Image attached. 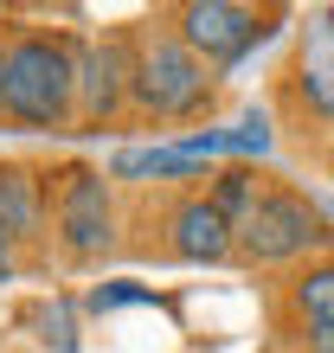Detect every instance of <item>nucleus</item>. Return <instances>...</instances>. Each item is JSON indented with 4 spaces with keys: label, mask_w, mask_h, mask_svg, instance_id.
Here are the masks:
<instances>
[{
    "label": "nucleus",
    "mask_w": 334,
    "mask_h": 353,
    "mask_svg": "<svg viewBox=\"0 0 334 353\" xmlns=\"http://www.w3.org/2000/svg\"><path fill=\"white\" fill-rule=\"evenodd\" d=\"M289 315L302 327H334V257H315L289 276Z\"/></svg>",
    "instance_id": "10"
},
{
    "label": "nucleus",
    "mask_w": 334,
    "mask_h": 353,
    "mask_svg": "<svg viewBox=\"0 0 334 353\" xmlns=\"http://www.w3.org/2000/svg\"><path fill=\"white\" fill-rule=\"evenodd\" d=\"M167 26L186 39V52L206 58L213 71H232L250 46H264L277 13H257V7H238V0H186V7L167 13Z\"/></svg>",
    "instance_id": "6"
},
{
    "label": "nucleus",
    "mask_w": 334,
    "mask_h": 353,
    "mask_svg": "<svg viewBox=\"0 0 334 353\" xmlns=\"http://www.w3.org/2000/svg\"><path fill=\"white\" fill-rule=\"evenodd\" d=\"M257 193H264V186H257V174H250V168H225V174L213 180V205H219L232 225L250 212V205H257Z\"/></svg>",
    "instance_id": "12"
},
{
    "label": "nucleus",
    "mask_w": 334,
    "mask_h": 353,
    "mask_svg": "<svg viewBox=\"0 0 334 353\" xmlns=\"http://www.w3.org/2000/svg\"><path fill=\"white\" fill-rule=\"evenodd\" d=\"M13 251H19V244H13L7 232H0V283H7V276H13Z\"/></svg>",
    "instance_id": "16"
},
{
    "label": "nucleus",
    "mask_w": 334,
    "mask_h": 353,
    "mask_svg": "<svg viewBox=\"0 0 334 353\" xmlns=\"http://www.w3.org/2000/svg\"><path fill=\"white\" fill-rule=\"evenodd\" d=\"M302 353H334V327H302Z\"/></svg>",
    "instance_id": "15"
},
{
    "label": "nucleus",
    "mask_w": 334,
    "mask_h": 353,
    "mask_svg": "<svg viewBox=\"0 0 334 353\" xmlns=\"http://www.w3.org/2000/svg\"><path fill=\"white\" fill-rule=\"evenodd\" d=\"M39 341H46V353H77V308L65 296H52V302H39Z\"/></svg>",
    "instance_id": "11"
},
{
    "label": "nucleus",
    "mask_w": 334,
    "mask_h": 353,
    "mask_svg": "<svg viewBox=\"0 0 334 353\" xmlns=\"http://www.w3.org/2000/svg\"><path fill=\"white\" fill-rule=\"evenodd\" d=\"M52 225L71 263H90L116 244V193H110V168L71 161L52 186Z\"/></svg>",
    "instance_id": "4"
},
{
    "label": "nucleus",
    "mask_w": 334,
    "mask_h": 353,
    "mask_svg": "<svg viewBox=\"0 0 334 353\" xmlns=\"http://www.w3.org/2000/svg\"><path fill=\"white\" fill-rule=\"evenodd\" d=\"M0 232L13 244H39L46 238V180L32 168H0Z\"/></svg>",
    "instance_id": "9"
},
{
    "label": "nucleus",
    "mask_w": 334,
    "mask_h": 353,
    "mask_svg": "<svg viewBox=\"0 0 334 353\" xmlns=\"http://www.w3.org/2000/svg\"><path fill=\"white\" fill-rule=\"evenodd\" d=\"M167 257L180 263H225L238 257V225L213 205V193H186L167 212Z\"/></svg>",
    "instance_id": "7"
},
{
    "label": "nucleus",
    "mask_w": 334,
    "mask_h": 353,
    "mask_svg": "<svg viewBox=\"0 0 334 353\" xmlns=\"http://www.w3.org/2000/svg\"><path fill=\"white\" fill-rule=\"evenodd\" d=\"M225 141H232V154H257V161H264V154H270V122L250 110L238 129H225Z\"/></svg>",
    "instance_id": "13"
},
{
    "label": "nucleus",
    "mask_w": 334,
    "mask_h": 353,
    "mask_svg": "<svg viewBox=\"0 0 334 353\" xmlns=\"http://www.w3.org/2000/svg\"><path fill=\"white\" fill-rule=\"evenodd\" d=\"M296 97L315 122H334V13L308 26V46L296 58Z\"/></svg>",
    "instance_id": "8"
},
{
    "label": "nucleus",
    "mask_w": 334,
    "mask_h": 353,
    "mask_svg": "<svg viewBox=\"0 0 334 353\" xmlns=\"http://www.w3.org/2000/svg\"><path fill=\"white\" fill-rule=\"evenodd\" d=\"M213 103V65L186 52V39L155 19L135 26V116L141 122H193Z\"/></svg>",
    "instance_id": "2"
},
{
    "label": "nucleus",
    "mask_w": 334,
    "mask_h": 353,
    "mask_svg": "<svg viewBox=\"0 0 334 353\" xmlns=\"http://www.w3.org/2000/svg\"><path fill=\"white\" fill-rule=\"evenodd\" d=\"M122 302H148V289L116 283V289H97V296H90V308H122Z\"/></svg>",
    "instance_id": "14"
},
{
    "label": "nucleus",
    "mask_w": 334,
    "mask_h": 353,
    "mask_svg": "<svg viewBox=\"0 0 334 353\" xmlns=\"http://www.w3.org/2000/svg\"><path fill=\"white\" fill-rule=\"evenodd\" d=\"M0 129H7V39H0Z\"/></svg>",
    "instance_id": "17"
},
{
    "label": "nucleus",
    "mask_w": 334,
    "mask_h": 353,
    "mask_svg": "<svg viewBox=\"0 0 334 353\" xmlns=\"http://www.w3.org/2000/svg\"><path fill=\"white\" fill-rule=\"evenodd\" d=\"M7 122L13 129L77 122V32H7Z\"/></svg>",
    "instance_id": "1"
},
{
    "label": "nucleus",
    "mask_w": 334,
    "mask_h": 353,
    "mask_svg": "<svg viewBox=\"0 0 334 353\" xmlns=\"http://www.w3.org/2000/svg\"><path fill=\"white\" fill-rule=\"evenodd\" d=\"M322 238H334L322 205L289 193V186H264L257 205L238 219V257L244 263H302Z\"/></svg>",
    "instance_id": "3"
},
{
    "label": "nucleus",
    "mask_w": 334,
    "mask_h": 353,
    "mask_svg": "<svg viewBox=\"0 0 334 353\" xmlns=\"http://www.w3.org/2000/svg\"><path fill=\"white\" fill-rule=\"evenodd\" d=\"M135 110V32L77 39V129H110Z\"/></svg>",
    "instance_id": "5"
}]
</instances>
